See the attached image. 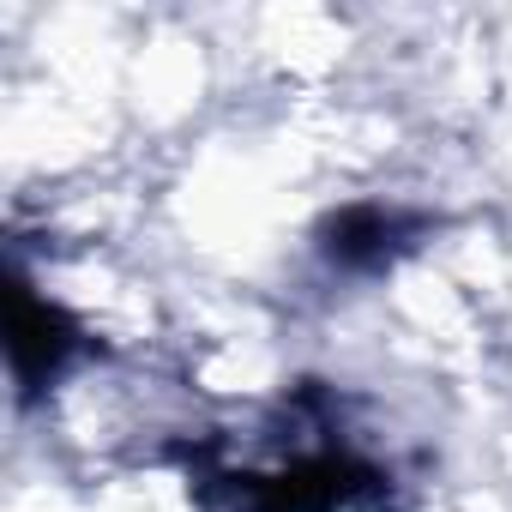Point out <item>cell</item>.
<instances>
[{"instance_id": "obj_1", "label": "cell", "mask_w": 512, "mask_h": 512, "mask_svg": "<svg viewBox=\"0 0 512 512\" xmlns=\"http://www.w3.org/2000/svg\"><path fill=\"white\" fill-rule=\"evenodd\" d=\"M199 512H386L392 470L368 458L344 422V398L320 380L284 392L266 452H235L229 440L175 446Z\"/></svg>"}, {"instance_id": "obj_2", "label": "cell", "mask_w": 512, "mask_h": 512, "mask_svg": "<svg viewBox=\"0 0 512 512\" xmlns=\"http://www.w3.org/2000/svg\"><path fill=\"white\" fill-rule=\"evenodd\" d=\"M79 356H91L85 326H79L61 302L37 296V284L13 266V272H7V362H13L19 398H25V404L43 398Z\"/></svg>"}, {"instance_id": "obj_3", "label": "cell", "mask_w": 512, "mask_h": 512, "mask_svg": "<svg viewBox=\"0 0 512 512\" xmlns=\"http://www.w3.org/2000/svg\"><path fill=\"white\" fill-rule=\"evenodd\" d=\"M434 229L428 211H404V205H380V199H362V205H344L320 223L314 247L320 260L344 278H380L392 272L404 253Z\"/></svg>"}]
</instances>
